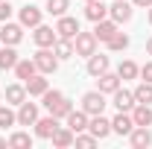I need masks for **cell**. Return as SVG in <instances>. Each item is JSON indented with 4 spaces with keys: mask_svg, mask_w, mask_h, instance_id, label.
Listing matches in <instances>:
<instances>
[{
    "mask_svg": "<svg viewBox=\"0 0 152 149\" xmlns=\"http://www.w3.org/2000/svg\"><path fill=\"white\" fill-rule=\"evenodd\" d=\"M32 61H35V67H38V73H56V67H58V56L53 53V47H38V53L32 56Z\"/></svg>",
    "mask_w": 152,
    "mask_h": 149,
    "instance_id": "obj_1",
    "label": "cell"
},
{
    "mask_svg": "<svg viewBox=\"0 0 152 149\" xmlns=\"http://www.w3.org/2000/svg\"><path fill=\"white\" fill-rule=\"evenodd\" d=\"M105 93L102 91H88L85 96H82V111L88 114V117H94V114H102L105 111Z\"/></svg>",
    "mask_w": 152,
    "mask_h": 149,
    "instance_id": "obj_2",
    "label": "cell"
},
{
    "mask_svg": "<svg viewBox=\"0 0 152 149\" xmlns=\"http://www.w3.org/2000/svg\"><path fill=\"white\" fill-rule=\"evenodd\" d=\"M73 50H76V56H94L96 53V38H94V32H76V38H73Z\"/></svg>",
    "mask_w": 152,
    "mask_h": 149,
    "instance_id": "obj_3",
    "label": "cell"
},
{
    "mask_svg": "<svg viewBox=\"0 0 152 149\" xmlns=\"http://www.w3.org/2000/svg\"><path fill=\"white\" fill-rule=\"evenodd\" d=\"M132 15H134V9H132L129 0H114L111 6H108V18L117 20V26H120V23H129Z\"/></svg>",
    "mask_w": 152,
    "mask_h": 149,
    "instance_id": "obj_4",
    "label": "cell"
},
{
    "mask_svg": "<svg viewBox=\"0 0 152 149\" xmlns=\"http://www.w3.org/2000/svg\"><path fill=\"white\" fill-rule=\"evenodd\" d=\"M88 131L94 134L96 140H105V137L111 134V120H105L102 114H94V117L88 120Z\"/></svg>",
    "mask_w": 152,
    "mask_h": 149,
    "instance_id": "obj_5",
    "label": "cell"
},
{
    "mask_svg": "<svg viewBox=\"0 0 152 149\" xmlns=\"http://www.w3.org/2000/svg\"><path fill=\"white\" fill-rule=\"evenodd\" d=\"M56 129H58V117H38L35 120V134L41 137V140H50L53 134H56Z\"/></svg>",
    "mask_w": 152,
    "mask_h": 149,
    "instance_id": "obj_6",
    "label": "cell"
},
{
    "mask_svg": "<svg viewBox=\"0 0 152 149\" xmlns=\"http://www.w3.org/2000/svg\"><path fill=\"white\" fill-rule=\"evenodd\" d=\"M76 32H79V20L70 18V15H61L58 23H56V35H58V38H70V41H73Z\"/></svg>",
    "mask_w": 152,
    "mask_h": 149,
    "instance_id": "obj_7",
    "label": "cell"
},
{
    "mask_svg": "<svg viewBox=\"0 0 152 149\" xmlns=\"http://www.w3.org/2000/svg\"><path fill=\"white\" fill-rule=\"evenodd\" d=\"M20 38H23V26L20 23H3V29H0V41L3 44H9V47H15V44H20Z\"/></svg>",
    "mask_w": 152,
    "mask_h": 149,
    "instance_id": "obj_8",
    "label": "cell"
},
{
    "mask_svg": "<svg viewBox=\"0 0 152 149\" xmlns=\"http://www.w3.org/2000/svg\"><path fill=\"white\" fill-rule=\"evenodd\" d=\"M35 120H38V105L23 99L18 105V126H35Z\"/></svg>",
    "mask_w": 152,
    "mask_h": 149,
    "instance_id": "obj_9",
    "label": "cell"
},
{
    "mask_svg": "<svg viewBox=\"0 0 152 149\" xmlns=\"http://www.w3.org/2000/svg\"><path fill=\"white\" fill-rule=\"evenodd\" d=\"M56 29H53V26H44V23H38L35 26V32H32V41H35L38 47H53V44H56Z\"/></svg>",
    "mask_w": 152,
    "mask_h": 149,
    "instance_id": "obj_10",
    "label": "cell"
},
{
    "mask_svg": "<svg viewBox=\"0 0 152 149\" xmlns=\"http://www.w3.org/2000/svg\"><path fill=\"white\" fill-rule=\"evenodd\" d=\"M114 32H117V20H111V18H102V20H96V23H94V38H96V41H102V44H105Z\"/></svg>",
    "mask_w": 152,
    "mask_h": 149,
    "instance_id": "obj_11",
    "label": "cell"
},
{
    "mask_svg": "<svg viewBox=\"0 0 152 149\" xmlns=\"http://www.w3.org/2000/svg\"><path fill=\"white\" fill-rule=\"evenodd\" d=\"M111 96H114V108H117V111H132L134 105H137V102H134V93L126 91V88H117Z\"/></svg>",
    "mask_w": 152,
    "mask_h": 149,
    "instance_id": "obj_12",
    "label": "cell"
},
{
    "mask_svg": "<svg viewBox=\"0 0 152 149\" xmlns=\"http://www.w3.org/2000/svg\"><path fill=\"white\" fill-rule=\"evenodd\" d=\"M120 82H123V79H120L117 73H108V70H105V73L96 76V91H102V93H114L117 88H120Z\"/></svg>",
    "mask_w": 152,
    "mask_h": 149,
    "instance_id": "obj_13",
    "label": "cell"
},
{
    "mask_svg": "<svg viewBox=\"0 0 152 149\" xmlns=\"http://www.w3.org/2000/svg\"><path fill=\"white\" fill-rule=\"evenodd\" d=\"M129 143H132L134 149H143L152 143V131L146 129V126H134L132 131H129Z\"/></svg>",
    "mask_w": 152,
    "mask_h": 149,
    "instance_id": "obj_14",
    "label": "cell"
},
{
    "mask_svg": "<svg viewBox=\"0 0 152 149\" xmlns=\"http://www.w3.org/2000/svg\"><path fill=\"white\" fill-rule=\"evenodd\" d=\"M134 129V120L129 111H117V117L111 120V131H117V134H129V131Z\"/></svg>",
    "mask_w": 152,
    "mask_h": 149,
    "instance_id": "obj_15",
    "label": "cell"
},
{
    "mask_svg": "<svg viewBox=\"0 0 152 149\" xmlns=\"http://www.w3.org/2000/svg\"><path fill=\"white\" fill-rule=\"evenodd\" d=\"M64 120H67V129L73 131V134H79V131H88V120H91V117L85 111H70Z\"/></svg>",
    "mask_w": 152,
    "mask_h": 149,
    "instance_id": "obj_16",
    "label": "cell"
},
{
    "mask_svg": "<svg viewBox=\"0 0 152 149\" xmlns=\"http://www.w3.org/2000/svg\"><path fill=\"white\" fill-rule=\"evenodd\" d=\"M85 18L88 20H102V18H108V6L102 3V0H91V3H85Z\"/></svg>",
    "mask_w": 152,
    "mask_h": 149,
    "instance_id": "obj_17",
    "label": "cell"
},
{
    "mask_svg": "<svg viewBox=\"0 0 152 149\" xmlns=\"http://www.w3.org/2000/svg\"><path fill=\"white\" fill-rule=\"evenodd\" d=\"M38 23H41V9L38 6H23L20 9V26H29V29H35Z\"/></svg>",
    "mask_w": 152,
    "mask_h": 149,
    "instance_id": "obj_18",
    "label": "cell"
},
{
    "mask_svg": "<svg viewBox=\"0 0 152 149\" xmlns=\"http://www.w3.org/2000/svg\"><path fill=\"white\" fill-rule=\"evenodd\" d=\"M23 85H26V93H29V96H41V93H44L47 88H50V82L44 79V73H35V76H29V79H26Z\"/></svg>",
    "mask_w": 152,
    "mask_h": 149,
    "instance_id": "obj_19",
    "label": "cell"
},
{
    "mask_svg": "<svg viewBox=\"0 0 152 149\" xmlns=\"http://www.w3.org/2000/svg\"><path fill=\"white\" fill-rule=\"evenodd\" d=\"M132 120H134V126H152V108L146 102H137L132 108Z\"/></svg>",
    "mask_w": 152,
    "mask_h": 149,
    "instance_id": "obj_20",
    "label": "cell"
},
{
    "mask_svg": "<svg viewBox=\"0 0 152 149\" xmlns=\"http://www.w3.org/2000/svg\"><path fill=\"white\" fill-rule=\"evenodd\" d=\"M53 53L58 56V61H64V58H73V56H76L73 41H70V38H56V44H53Z\"/></svg>",
    "mask_w": 152,
    "mask_h": 149,
    "instance_id": "obj_21",
    "label": "cell"
},
{
    "mask_svg": "<svg viewBox=\"0 0 152 149\" xmlns=\"http://www.w3.org/2000/svg\"><path fill=\"white\" fill-rule=\"evenodd\" d=\"M73 131L67 129V126H58L56 129V134H53V137H50V140H53V146H58V149H67V146H73Z\"/></svg>",
    "mask_w": 152,
    "mask_h": 149,
    "instance_id": "obj_22",
    "label": "cell"
},
{
    "mask_svg": "<svg viewBox=\"0 0 152 149\" xmlns=\"http://www.w3.org/2000/svg\"><path fill=\"white\" fill-rule=\"evenodd\" d=\"M12 70H15V76H18V79H23V82H26L29 76L38 73V67H35V61H32V58H18V64H15Z\"/></svg>",
    "mask_w": 152,
    "mask_h": 149,
    "instance_id": "obj_23",
    "label": "cell"
},
{
    "mask_svg": "<svg viewBox=\"0 0 152 149\" xmlns=\"http://www.w3.org/2000/svg\"><path fill=\"white\" fill-rule=\"evenodd\" d=\"M108 70V56H102V53H94V56H88V73L91 76H99Z\"/></svg>",
    "mask_w": 152,
    "mask_h": 149,
    "instance_id": "obj_24",
    "label": "cell"
},
{
    "mask_svg": "<svg viewBox=\"0 0 152 149\" xmlns=\"http://www.w3.org/2000/svg\"><path fill=\"white\" fill-rule=\"evenodd\" d=\"M26 99V85H9L6 88V102L9 105H20Z\"/></svg>",
    "mask_w": 152,
    "mask_h": 149,
    "instance_id": "obj_25",
    "label": "cell"
},
{
    "mask_svg": "<svg viewBox=\"0 0 152 149\" xmlns=\"http://www.w3.org/2000/svg\"><path fill=\"white\" fill-rule=\"evenodd\" d=\"M15 64H18V53H15V47L6 44V47L0 50V70H12Z\"/></svg>",
    "mask_w": 152,
    "mask_h": 149,
    "instance_id": "obj_26",
    "label": "cell"
},
{
    "mask_svg": "<svg viewBox=\"0 0 152 149\" xmlns=\"http://www.w3.org/2000/svg\"><path fill=\"white\" fill-rule=\"evenodd\" d=\"M105 44H108V50H111V53H123V50H126V47H129V35H126V32H120V29H117V32H114V35L108 38V41H105Z\"/></svg>",
    "mask_w": 152,
    "mask_h": 149,
    "instance_id": "obj_27",
    "label": "cell"
},
{
    "mask_svg": "<svg viewBox=\"0 0 152 149\" xmlns=\"http://www.w3.org/2000/svg\"><path fill=\"white\" fill-rule=\"evenodd\" d=\"M134 102H146V105H152V82H143L140 79V85L134 88Z\"/></svg>",
    "mask_w": 152,
    "mask_h": 149,
    "instance_id": "obj_28",
    "label": "cell"
},
{
    "mask_svg": "<svg viewBox=\"0 0 152 149\" xmlns=\"http://www.w3.org/2000/svg\"><path fill=\"white\" fill-rule=\"evenodd\" d=\"M117 76H120V79H134V76H140V67H137L134 61H129V58H126V61H120Z\"/></svg>",
    "mask_w": 152,
    "mask_h": 149,
    "instance_id": "obj_29",
    "label": "cell"
},
{
    "mask_svg": "<svg viewBox=\"0 0 152 149\" xmlns=\"http://www.w3.org/2000/svg\"><path fill=\"white\" fill-rule=\"evenodd\" d=\"M41 99H44V108H47V111H53L58 102L64 99V93H61V91H50V88H47V91L41 93Z\"/></svg>",
    "mask_w": 152,
    "mask_h": 149,
    "instance_id": "obj_30",
    "label": "cell"
},
{
    "mask_svg": "<svg viewBox=\"0 0 152 149\" xmlns=\"http://www.w3.org/2000/svg\"><path fill=\"white\" fill-rule=\"evenodd\" d=\"M6 143H9L12 149H26V146H32V137H29L26 131H15V134L6 140Z\"/></svg>",
    "mask_w": 152,
    "mask_h": 149,
    "instance_id": "obj_31",
    "label": "cell"
},
{
    "mask_svg": "<svg viewBox=\"0 0 152 149\" xmlns=\"http://www.w3.org/2000/svg\"><path fill=\"white\" fill-rule=\"evenodd\" d=\"M15 123H18V114L9 108V102L0 105V129H9V126H15Z\"/></svg>",
    "mask_w": 152,
    "mask_h": 149,
    "instance_id": "obj_32",
    "label": "cell"
},
{
    "mask_svg": "<svg viewBox=\"0 0 152 149\" xmlns=\"http://www.w3.org/2000/svg\"><path fill=\"white\" fill-rule=\"evenodd\" d=\"M67 6H70V0H47V12L56 15V18L67 15Z\"/></svg>",
    "mask_w": 152,
    "mask_h": 149,
    "instance_id": "obj_33",
    "label": "cell"
},
{
    "mask_svg": "<svg viewBox=\"0 0 152 149\" xmlns=\"http://www.w3.org/2000/svg\"><path fill=\"white\" fill-rule=\"evenodd\" d=\"M70 111H73V102H70V99L64 96V99H61V102H58V105H56V108H53V111H50V114L61 120V117H67V114H70Z\"/></svg>",
    "mask_w": 152,
    "mask_h": 149,
    "instance_id": "obj_34",
    "label": "cell"
},
{
    "mask_svg": "<svg viewBox=\"0 0 152 149\" xmlns=\"http://www.w3.org/2000/svg\"><path fill=\"white\" fill-rule=\"evenodd\" d=\"M73 143H76V146H82V149H91V146L96 143V137H94V134H85V131H79V134L73 137Z\"/></svg>",
    "mask_w": 152,
    "mask_h": 149,
    "instance_id": "obj_35",
    "label": "cell"
},
{
    "mask_svg": "<svg viewBox=\"0 0 152 149\" xmlns=\"http://www.w3.org/2000/svg\"><path fill=\"white\" fill-rule=\"evenodd\" d=\"M9 18H12V3H9V0H0V20L6 23Z\"/></svg>",
    "mask_w": 152,
    "mask_h": 149,
    "instance_id": "obj_36",
    "label": "cell"
},
{
    "mask_svg": "<svg viewBox=\"0 0 152 149\" xmlns=\"http://www.w3.org/2000/svg\"><path fill=\"white\" fill-rule=\"evenodd\" d=\"M140 79H143V82H152V61H146V64L140 67Z\"/></svg>",
    "mask_w": 152,
    "mask_h": 149,
    "instance_id": "obj_37",
    "label": "cell"
},
{
    "mask_svg": "<svg viewBox=\"0 0 152 149\" xmlns=\"http://www.w3.org/2000/svg\"><path fill=\"white\" fill-rule=\"evenodd\" d=\"M132 6H140V9H149L152 0H132Z\"/></svg>",
    "mask_w": 152,
    "mask_h": 149,
    "instance_id": "obj_38",
    "label": "cell"
},
{
    "mask_svg": "<svg viewBox=\"0 0 152 149\" xmlns=\"http://www.w3.org/2000/svg\"><path fill=\"white\" fill-rule=\"evenodd\" d=\"M146 53L152 56V38H146Z\"/></svg>",
    "mask_w": 152,
    "mask_h": 149,
    "instance_id": "obj_39",
    "label": "cell"
},
{
    "mask_svg": "<svg viewBox=\"0 0 152 149\" xmlns=\"http://www.w3.org/2000/svg\"><path fill=\"white\" fill-rule=\"evenodd\" d=\"M0 146H9V143H6V137H0Z\"/></svg>",
    "mask_w": 152,
    "mask_h": 149,
    "instance_id": "obj_40",
    "label": "cell"
},
{
    "mask_svg": "<svg viewBox=\"0 0 152 149\" xmlns=\"http://www.w3.org/2000/svg\"><path fill=\"white\" fill-rule=\"evenodd\" d=\"M149 23H152V6H149Z\"/></svg>",
    "mask_w": 152,
    "mask_h": 149,
    "instance_id": "obj_41",
    "label": "cell"
},
{
    "mask_svg": "<svg viewBox=\"0 0 152 149\" xmlns=\"http://www.w3.org/2000/svg\"><path fill=\"white\" fill-rule=\"evenodd\" d=\"M85 3H91V0H85Z\"/></svg>",
    "mask_w": 152,
    "mask_h": 149,
    "instance_id": "obj_42",
    "label": "cell"
}]
</instances>
